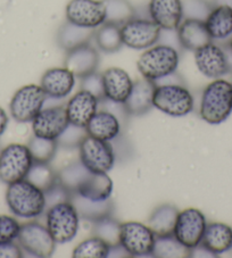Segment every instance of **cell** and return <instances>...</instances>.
<instances>
[{
  "instance_id": "obj_1",
  "label": "cell",
  "mask_w": 232,
  "mask_h": 258,
  "mask_svg": "<svg viewBox=\"0 0 232 258\" xmlns=\"http://www.w3.org/2000/svg\"><path fill=\"white\" fill-rule=\"evenodd\" d=\"M6 202L10 211L21 219H37L47 208L44 191L26 179L8 184Z\"/></svg>"
},
{
  "instance_id": "obj_2",
  "label": "cell",
  "mask_w": 232,
  "mask_h": 258,
  "mask_svg": "<svg viewBox=\"0 0 232 258\" xmlns=\"http://www.w3.org/2000/svg\"><path fill=\"white\" fill-rule=\"evenodd\" d=\"M232 113V83L224 79H215L204 89L199 115L205 122L217 125Z\"/></svg>"
},
{
  "instance_id": "obj_3",
  "label": "cell",
  "mask_w": 232,
  "mask_h": 258,
  "mask_svg": "<svg viewBox=\"0 0 232 258\" xmlns=\"http://www.w3.org/2000/svg\"><path fill=\"white\" fill-rule=\"evenodd\" d=\"M179 63L180 55L176 48L156 43L140 55L137 69L142 78L156 82L176 73Z\"/></svg>"
},
{
  "instance_id": "obj_4",
  "label": "cell",
  "mask_w": 232,
  "mask_h": 258,
  "mask_svg": "<svg viewBox=\"0 0 232 258\" xmlns=\"http://www.w3.org/2000/svg\"><path fill=\"white\" fill-rule=\"evenodd\" d=\"M47 229L57 243H68L77 237L80 228V215L74 205L68 202L49 207L46 214Z\"/></svg>"
},
{
  "instance_id": "obj_5",
  "label": "cell",
  "mask_w": 232,
  "mask_h": 258,
  "mask_svg": "<svg viewBox=\"0 0 232 258\" xmlns=\"http://www.w3.org/2000/svg\"><path fill=\"white\" fill-rule=\"evenodd\" d=\"M154 107L173 117H182L193 112L194 97L188 89L180 84H162L156 86Z\"/></svg>"
},
{
  "instance_id": "obj_6",
  "label": "cell",
  "mask_w": 232,
  "mask_h": 258,
  "mask_svg": "<svg viewBox=\"0 0 232 258\" xmlns=\"http://www.w3.org/2000/svg\"><path fill=\"white\" fill-rule=\"evenodd\" d=\"M33 157L29 146L22 144H11L0 153V180L6 184L26 179Z\"/></svg>"
},
{
  "instance_id": "obj_7",
  "label": "cell",
  "mask_w": 232,
  "mask_h": 258,
  "mask_svg": "<svg viewBox=\"0 0 232 258\" xmlns=\"http://www.w3.org/2000/svg\"><path fill=\"white\" fill-rule=\"evenodd\" d=\"M79 157L92 173H108L115 164V153L109 141L86 136L79 145Z\"/></svg>"
},
{
  "instance_id": "obj_8",
  "label": "cell",
  "mask_w": 232,
  "mask_h": 258,
  "mask_svg": "<svg viewBox=\"0 0 232 258\" xmlns=\"http://www.w3.org/2000/svg\"><path fill=\"white\" fill-rule=\"evenodd\" d=\"M156 234L148 225L140 222L120 224V244L129 256H153Z\"/></svg>"
},
{
  "instance_id": "obj_9",
  "label": "cell",
  "mask_w": 232,
  "mask_h": 258,
  "mask_svg": "<svg viewBox=\"0 0 232 258\" xmlns=\"http://www.w3.org/2000/svg\"><path fill=\"white\" fill-rule=\"evenodd\" d=\"M47 95L41 86L28 84L20 88L13 96L10 109L11 115L20 123L32 122L34 117L43 109Z\"/></svg>"
},
{
  "instance_id": "obj_10",
  "label": "cell",
  "mask_w": 232,
  "mask_h": 258,
  "mask_svg": "<svg viewBox=\"0 0 232 258\" xmlns=\"http://www.w3.org/2000/svg\"><path fill=\"white\" fill-rule=\"evenodd\" d=\"M162 29L150 19L133 17L121 25L124 46L135 50H146L159 41Z\"/></svg>"
},
{
  "instance_id": "obj_11",
  "label": "cell",
  "mask_w": 232,
  "mask_h": 258,
  "mask_svg": "<svg viewBox=\"0 0 232 258\" xmlns=\"http://www.w3.org/2000/svg\"><path fill=\"white\" fill-rule=\"evenodd\" d=\"M17 240L23 251L39 258L51 257L57 243L47 226L38 222L22 224Z\"/></svg>"
},
{
  "instance_id": "obj_12",
  "label": "cell",
  "mask_w": 232,
  "mask_h": 258,
  "mask_svg": "<svg viewBox=\"0 0 232 258\" xmlns=\"http://www.w3.org/2000/svg\"><path fill=\"white\" fill-rule=\"evenodd\" d=\"M66 21L80 28L96 30L106 23L104 0H70L65 8Z\"/></svg>"
},
{
  "instance_id": "obj_13",
  "label": "cell",
  "mask_w": 232,
  "mask_h": 258,
  "mask_svg": "<svg viewBox=\"0 0 232 258\" xmlns=\"http://www.w3.org/2000/svg\"><path fill=\"white\" fill-rule=\"evenodd\" d=\"M207 222L206 217L197 208H187L179 212L173 235L188 249H195L202 243Z\"/></svg>"
},
{
  "instance_id": "obj_14",
  "label": "cell",
  "mask_w": 232,
  "mask_h": 258,
  "mask_svg": "<svg viewBox=\"0 0 232 258\" xmlns=\"http://www.w3.org/2000/svg\"><path fill=\"white\" fill-rule=\"evenodd\" d=\"M194 52L196 66L204 77L215 80L230 72L231 65L226 52L213 41Z\"/></svg>"
},
{
  "instance_id": "obj_15",
  "label": "cell",
  "mask_w": 232,
  "mask_h": 258,
  "mask_svg": "<svg viewBox=\"0 0 232 258\" xmlns=\"http://www.w3.org/2000/svg\"><path fill=\"white\" fill-rule=\"evenodd\" d=\"M70 122L63 106L43 108L32 121L33 136L57 140L69 127Z\"/></svg>"
},
{
  "instance_id": "obj_16",
  "label": "cell",
  "mask_w": 232,
  "mask_h": 258,
  "mask_svg": "<svg viewBox=\"0 0 232 258\" xmlns=\"http://www.w3.org/2000/svg\"><path fill=\"white\" fill-rule=\"evenodd\" d=\"M149 19L164 31H177L185 19L182 0H149Z\"/></svg>"
},
{
  "instance_id": "obj_17",
  "label": "cell",
  "mask_w": 232,
  "mask_h": 258,
  "mask_svg": "<svg viewBox=\"0 0 232 258\" xmlns=\"http://www.w3.org/2000/svg\"><path fill=\"white\" fill-rule=\"evenodd\" d=\"M98 105L99 99L91 92L83 89L78 91L70 98L65 107L71 125L86 128L93 115L98 112Z\"/></svg>"
},
{
  "instance_id": "obj_18",
  "label": "cell",
  "mask_w": 232,
  "mask_h": 258,
  "mask_svg": "<svg viewBox=\"0 0 232 258\" xmlns=\"http://www.w3.org/2000/svg\"><path fill=\"white\" fill-rule=\"evenodd\" d=\"M105 99L114 104H124L133 88L130 75L120 68H109L101 74Z\"/></svg>"
},
{
  "instance_id": "obj_19",
  "label": "cell",
  "mask_w": 232,
  "mask_h": 258,
  "mask_svg": "<svg viewBox=\"0 0 232 258\" xmlns=\"http://www.w3.org/2000/svg\"><path fill=\"white\" fill-rule=\"evenodd\" d=\"M99 54L90 42L68 51L64 60V68L71 71L75 77L82 79L95 73L99 65Z\"/></svg>"
},
{
  "instance_id": "obj_20",
  "label": "cell",
  "mask_w": 232,
  "mask_h": 258,
  "mask_svg": "<svg viewBox=\"0 0 232 258\" xmlns=\"http://www.w3.org/2000/svg\"><path fill=\"white\" fill-rule=\"evenodd\" d=\"M75 79L77 77L66 68H53L43 73L40 86L46 92L47 97L52 99H63L73 91Z\"/></svg>"
},
{
  "instance_id": "obj_21",
  "label": "cell",
  "mask_w": 232,
  "mask_h": 258,
  "mask_svg": "<svg viewBox=\"0 0 232 258\" xmlns=\"http://www.w3.org/2000/svg\"><path fill=\"white\" fill-rule=\"evenodd\" d=\"M113 192V181L107 173H92L87 171L79 181L73 194L95 202H101L110 198Z\"/></svg>"
},
{
  "instance_id": "obj_22",
  "label": "cell",
  "mask_w": 232,
  "mask_h": 258,
  "mask_svg": "<svg viewBox=\"0 0 232 258\" xmlns=\"http://www.w3.org/2000/svg\"><path fill=\"white\" fill-rule=\"evenodd\" d=\"M156 82L142 78L133 83V88L124 102V109L132 116H141L154 107L153 98Z\"/></svg>"
},
{
  "instance_id": "obj_23",
  "label": "cell",
  "mask_w": 232,
  "mask_h": 258,
  "mask_svg": "<svg viewBox=\"0 0 232 258\" xmlns=\"http://www.w3.org/2000/svg\"><path fill=\"white\" fill-rule=\"evenodd\" d=\"M177 33L181 47L190 51H196L213 41L204 20L186 17L177 29Z\"/></svg>"
},
{
  "instance_id": "obj_24",
  "label": "cell",
  "mask_w": 232,
  "mask_h": 258,
  "mask_svg": "<svg viewBox=\"0 0 232 258\" xmlns=\"http://www.w3.org/2000/svg\"><path fill=\"white\" fill-rule=\"evenodd\" d=\"M212 40H226L232 37V6L221 4L213 7L205 19Z\"/></svg>"
},
{
  "instance_id": "obj_25",
  "label": "cell",
  "mask_w": 232,
  "mask_h": 258,
  "mask_svg": "<svg viewBox=\"0 0 232 258\" xmlns=\"http://www.w3.org/2000/svg\"><path fill=\"white\" fill-rule=\"evenodd\" d=\"M200 244L213 255L232 250V228L220 222L207 224Z\"/></svg>"
},
{
  "instance_id": "obj_26",
  "label": "cell",
  "mask_w": 232,
  "mask_h": 258,
  "mask_svg": "<svg viewBox=\"0 0 232 258\" xmlns=\"http://www.w3.org/2000/svg\"><path fill=\"white\" fill-rule=\"evenodd\" d=\"M120 131L121 124L119 118L106 110L97 112L86 126L88 136L104 141L114 140L120 135Z\"/></svg>"
},
{
  "instance_id": "obj_27",
  "label": "cell",
  "mask_w": 232,
  "mask_h": 258,
  "mask_svg": "<svg viewBox=\"0 0 232 258\" xmlns=\"http://www.w3.org/2000/svg\"><path fill=\"white\" fill-rule=\"evenodd\" d=\"M70 202L74 205L80 215V219L91 221L95 223L106 217H109L113 212V203L110 198L101 202H95L88 198H84L78 194H72L70 197Z\"/></svg>"
},
{
  "instance_id": "obj_28",
  "label": "cell",
  "mask_w": 232,
  "mask_h": 258,
  "mask_svg": "<svg viewBox=\"0 0 232 258\" xmlns=\"http://www.w3.org/2000/svg\"><path fill=\"white\" fill-rule=\"evenodd\" d=\"M93 35H95V30L80 28L66 21V23L62 25L58 31L57 41L60 47L68 52L82 44L89 43Z\"/></svg>"
},
{
  "instance_id": "obj_29",
  "label": "cell",
  "mask_w": 232,
  "mask_h": 258,
  "mask_svg": "<svg viewBox=\"0 0 232 258\" xmlns=\"http://www.w3.org/2000/svg\"><path fill=\"white\" fill-rule=\"evenodd\" d=\"M179 211L173 205H160L151 213L148 226L156 235L172 234Z\"/></svg>"
},
{
  "instance_id": "obj_30",
  "label": "cell",
  "mask_w": 232,
  "mask_h": 258,
  "mask_svg": "<svg viewBox=\"0 0 232 258\" xmlns=\"http://www.w3.org/2000/svg\"><path fill=\"white\" fill-rule=\"evenodd\" d=\"M96 43L101 51L113 54L123 46L121 37V26L113 23H104L95 30Z\"/></svg>"
},
{
  "instance_id": "obj_31",
  "label": "cell",
  "mask_w": 232,
  "mask_h": 258,
  "mask_svg": "<svg viewBox=\"0 0 232 258\" xmlns=\"http://www.w3.org/2000/svg\"><path fill=\"white\" fill-rule=\"evenodd\" d=\"M191 249L185 247L172 234L156 235L155 247L153 251L154 257L158 258H184L190 257Z\"/></svg>"
},
{
  "instance_id": "obj_32",
  "label": "cell",
  "mask_w": 232,
  "mask_h": 258,
  "mask_svg": "<svg viewBox=\"0 0 232 258\" xmlns=\"http://www.w3.org/2000/svg\"><path fill=\"white\" fill-rule=\"evenodd\" d=\"M110 248L108 243L99 237H91L83 240L73 249V258H107L109 257Z\"/></svg>"
},
{
  "instance_id": "obj_33",
  "label": "cell",
  "mask_w": 232,
  "mask_h": 258,
  "mask_svg": "<svg viewBox=\"0 0 232 258\" xmlns=\"http://www.w3.org/2000/svg\"><path fill=\"white\" fill-rule=\"evenodd\" d=\"M26 180H29L31 183L37 185L38 188L46 192L58 183V175L49 166L48 163L33 162Z\"/></svg>"
},
{
  "instance_id": "obj_34",
  "label": "cell",
  "mask_w": 232,
  "mask_h": 258,
  "mask_svg": "<svg viewBox=\"0 0 232 258\" xmlns=\"http://www.w3.org/2000/svg\"><path fill=\"white\" fill-rule=\"evenodd\" d=\"M106 6V22L121 26L136 16V11L128 0H104Z\"/></svg>"
},
{
  "instance_id": "obj_35",
  "label": "cell",
  "mask_w": 232,
  "mask_h": 258,
  "mask_svg": "<svg viewBox=\"0 0 232 258\" xmlns=\"http://www.w3.org/2000/svg\"><path fill=\"white\" fill-rule=\"evenodd\" d=\"M57 146V140L43 139V138L34 136L29 144V149L33 157V162L50 163L55 157Z\"/></svg>"
},
{
  "instance_id": "obj_36",
  "label": "cell",
  "mask_w": 232,
  "mask_h": 258,
  "mask_svg": "<svg viewBox=\"0 0 232 258\" xmlns=\"http://www.w3.org/2000/svg\"><path fill=\"white\" fill-rule=\"evenodd\" d=\"M93 233L96 237H99L106 241L109 246H116L120 243V223L110 216L95 222Z\"/></svg>"
},
{
  "instance_id": "obj_37",
  "label": "cell",
  "mask_w": 232,
  "mask_h": 258,
  "mask_svg": "<svg viewBox=\"0 0 232 258\" xmlns=\"http://www.w3.org/2000/svg\"><path fill=\"white\" fill-rule=\"evenodd\" d=\"M21 224L13 216L0 215V244L12 242L19 238Z\"/></svg>"
},
{
  "instance_id": "obj_38",
  "label": "cell",
  "mask_w": 232,
  "mask_h": 258,
  "mask_svg": "<svg viewBox=\"0 0 232 258\" xmlns=\"http://www.w3.org/2000/svg\"><path fill=\"white\" fill-rule=\"evenodd\" d=\"M212 8L213 7H211V5L205 0H187L186 3H184V14L187 17H191V19L205 21Z\"/></svg>"
},
{
  "instance_id": "obj_39",
  "label": "cell",
  "mask_w": 232,
  "mask_h": 258,
  "mask_svg": "<svg viewBox=\"0 0 232 258\" xmlns=\"http://www.w3.org/2000/svg\"><path fill=\"white\" fill-rule=\"evenodd\" d=\"M81 80H82L81 89L91 92L92 95H95L99 100L105 99L101 74H98L97 72H95L90 75H87V77L82 78Z\"/></svg>"
},
{
  "instance_id": "obj_40",
  "label": "cell",
  "mask_w": 232,
  "mask_h": 258,
  "mask_svg": "<svg viewBox=\"0 0 232 258\" xmlns=\"http://www.w3.org/2000/svg\"><path fill=\"white\" fill-rule=\"evenodd\" d=\"M23 249L14 241L0 244V258H22Z\"/></svg>"
},
{
  "instance_id": "obj_41",
  "label": "cell",
  "mask_w": 232,
  "mask_h": 258,
  "mask_svg": "<svg viewBox=\"0 0 232 258\" xmlns=\"http://www.w3.org/2000/svg\"><path fill=\"white\" fill-rule=\"evenodd\" d=\"M8 116H7V113L5 112V109H3L0 107V137L4 135V132L6 131L7 125H8Z\"/></svg>"
},
{
  "instance_id": "obj_42",
  "label": "cell",
  "mask_w": 232,
  "mask_h": 258,
  "mask_svg": "<svg viewBox=\"0 0 232 258\" xmlns=\"http://www.w3.org/2000/svg\"><path fill=\"white\" fill-rule=\"evenodd\" d=\"M229 49H230V51H231V55H232V37H231L230 41H229Z\"/></svg>"
}]
</instances>
